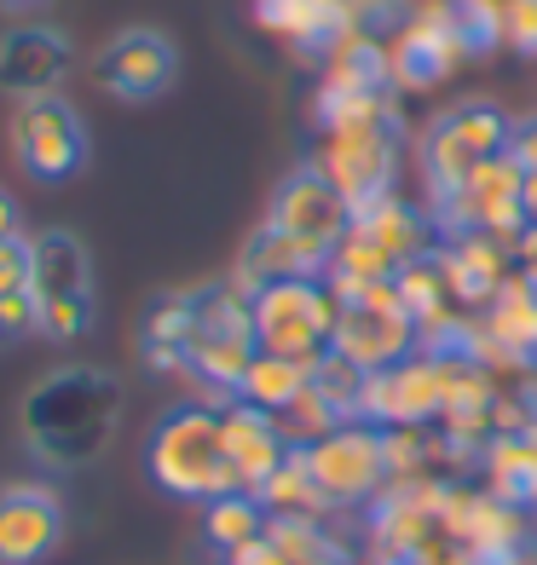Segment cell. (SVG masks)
<instances>
[{
  "mask_svg": "<svg viewBox=\"0 0 537 565\" xmlns=\"http://www.w3.org/2000/svg\"><path fill=\"white\" fill-rule=\"evenodd\" d=\"M440 266L456 306H492L497 289L515 277V243L485 237V231H456L440 243Z\"/></svg>",
  "mask_w": 537,
  "mask_h": 565,
  "instance_id": "cell-21",
  "label": "cell"
},
{
  "mask_svg": "<svg viewBox=\"0 0 537 565\" xmlns=\"http://www.w3.org/2000/svg\"><path fill=\"white\" fill-rule=\"evenodd\" d=\"M526 439H531V445H537V422H531V427H526Z\"/></svg>",
  "mask_w": 537,
  "mask_h": 565,
  "instance_id": "cell-41",
  "label": "cell"
},
{
  "mask_svg": "<svg viewBox=\"0 0 537 565\" xmlns=\"http://www.w3.org/2000/svg\"><path fill=\"white\" fill-rule=\"evenodd\" d=\"M225 565H289V559H284V548H277L272 536H261V543H249V548H238V554H225Z\"/></svg>",
  "mask_w": 537,
  "mask_h": 565,
  "instance_id": "cell-36",
  "label": "cell"
},
{
  "mask_svg": "<svg viewBox=\"0 0 537 565\" xmlns=\"http://www.w3.org/2000/svg\"><path fill=\"white\" fill-rule=\"evenodd\" d=\"M122 433V381L105 364H59L23 398V445L46 473H82Z\"/></svg>",
  "mask_w": 537,
  "mask_h": 565,
  "instance_id": "cell-1",
  "label": "cell"
},
{
  "mask_svg": "<svg viewBox=\"0 0 537 565\" xmlns=\"http://www.w3.org/2000/svg\"><path fill=\"white\" fill-rule=\"evenodd\" d=\"M306 473L313 484L324 491L329 508H365L381 497V484H388V445H381V427L370 422H347L336 433H324L318 445L301 450Z\"/></svg>",
  "mask_w": 537,
  "mask_h": 565,
  "instance_id": "cell-11",
  "label": "cell"
},
{
  "mask_svg": "<svg viewBox=\"0 0 537 565\" xmlns=\"http://www.w3.org/2000/svg\"><path fill=\"white\" fill-rule=\"evenodd\" d=\"M249 18L306 64H329L336 46L358 35V0H249Z\"/></svg>",
  "mask_w": 537,
  "mask_h": 565,
  "instance_id": "cell-15",
  "label": "cell"
},
{
  "mask_svg": "<svg viewBox=\"0 0 537 565\" xmlns=\"http://www.w3.org/2000/svg\"><path fill=\"white\" fill-rule=\"evenodd\" d=\"M306 381H313V364H301V358H277V352H254V364L243 370L238 398L272 409V416H284V409L306 393Z\"/></svg>",
  "mask_w": 537,
  "mask_h": 565,
  "instance_id": "cell-26",
  "label": "cell"
},
{
  "mask_svg": "<svg viewBox=\"0 0 537 565\" xmlns=\"http://www.w3.org/2000/svg\"><path fill=\"white\" fill-rule=\"evenodd\" d=\"M515 271L537 289V225H526L520 237H515Z\"/></svg>",
  "mask_w": 537,
  "mask_h": 565,
  "instance_id": "cell-37",
  "label": "cell"
},
{
  "mask_svg": "<svg viewBox=\"0 0 537 565\" xmlns=\"http://www.w3.org/2000/svg\"><path fill=\"white\" fill-rule=\"evenodd\" d=\"M30 266H35V243L23 237H0V295H18L30 289Z\"/></svg>",
  "mask_w": 537,
  "mask_h": 565,
  "instance_id": "cell-34",
  "label": "cell"
},
{
  "mask_svg": "<svg viewBox=\"0 0 537 565\" xmlns=\"http://www.w3.org/2000/svg\"><path fill=\"white\" fill-rule=\"evenodd\" d=\"M186 341H191V289L157 295L139 323V352L157 375H186Z\"/></svg>",
  "mask_w": 537,
  "mask_h": 565,
  "instance_id": "cell-24",
  "label": "cell"
},
{
  "mask_svg": "<svg viewBox=\"0 0 537 565\" xmlns=\"http://www.w3.org/2000/svg\"><path fill=\"white\" fill-rule=\"evenodd\" d=\"M23 231V214H18V196L0 185V237H18Z\"/></svg>",
  "mask_w": 537,
  "mask_h": 565,
  "instance_id": "cell-39",
  "label": "cell"
},
{
  "mask_svg": "<svg viewBox=\"0 0 537 565\" xmlns=\"http://www.w3.org/2000/svg\"><path fill=\"white\" fill-rule=\"evenodd\" d=\"M445 393H451V364L411 352L399 364L365 375V422L370 427H428V422H440Z\"/></svg>",
  "mask_w": 537,
  "mask_h": 565,
  "instance_id": "cell-13",
  "label": "cell"
},
{
  "mask_svg": "<svg viewBox=\"0 0 537 565\" xmlns=\"http://www.w3.org/2000/svg\"><path fill=\"white\" fill-rule=\"evenodd\" d=\"M393 289H399V300H404V312L417 318V329H433L440 318H451V289H445V266H440V248L404 266V271L393 277Z\"/></svg>",
  "mask_w": 537,
  "mask_h": 565,
  "instance_id": "cell-29",
  "label": "cell"
},
{
  "mask_svg": "<svg viewBox=\"0 0 537 565\" xmlns=\"http://www.w3.org/2000/svg\"><path fill=\"white\" fill-rule=\"evenodd\" d=\"M433 225H440V237H456V231H485V237H503L515 243L526 231V168L508 157H492L480 162L463 191L445 196V202H428Z\"/></svg>",
  "mask_w": 537,
  "mask_h": 565,
  "instance_id": "cell-10",
  "label": "cell"
},
{
  "mask_svg": "<svg viewBox=\"0 0 537 565\" xmlns=\"http://www.w3.org/2000/svg\"><path fill=\"white\" fill-rule=\"evenodd\" d=\"M64 543V502L46 484L0 491V565H46Z\"/></svg>",
  "mask_w": 537,
  "mask_h": 565,
  "instance_id": "cell-18",
  "label": "cell"
},
{
  "mask_svg": "<svg viewBox=\"0 0 537 565\" xmlns=\"http://www.w3.org/2000/svg\"><path fill=\"white\" fill-rule=\"evenodd\" d=\"M46 7H53V0H0V12H7L12 23H35Z\"/></svg>",
  "mask_w": 537,
  "mask_h": 565,
  "instance_id": "cell-38",
  "label": "cell"
},
{
  "mask_svg": "<svg viewBox=\"0 0 537 565\" xmlns=\"http://www.w3.org/2000/svg\"><path fill=\"white\" fill-rule=\"evenodd\" d=\"M145 473L162 497L179 502H214L225 491H243L225 456V422L214 404H173L157 416L145 439Z\"/></svg>",
  "mask_w": 537,
  "mask_h": 565,
  "instance_id": "cell-2",
  "label": "cell"
},
{
  "mask_svg": "<svg viewBox=\"0 0 537 565\" xmlns=\"http://www.w3.org/2000/svg\"><path fill=\"white\" fill-rule=\"evenodd\" d=\"M515 139V121H508L497 105H485V98H463V105H451L445 116L428 121L422 134V179H428V202H445L463 191V179L508 150Z\"/></svg>",
  "mask_w": 537,
  "mask_h": 565,
  "instance_id": "cell-6",
  "label": "cell"
},
{
  "mask_svg": "<svg viewBox=\"0 0 537 565\" xmlns=\"http://www.w3.org/2000/svg\"><path fill=\"white\" fill-rule=\"evenodd\" d=\"M202 508H209L202 513V536H209V548H220V554H238L249 543H261L266 525H272L266 502L254 491H225V497L202 502Z\"/></svg>",
  "mask_w": 537,
  "mask_h": 565,
  "instance_id": "cell-25",
  "label": "cell"
},
{
  "mask_svg": "<svg viewBox=\"0 0 537 565\" xmlns=\"http://www.w3.org/2000/svg\"><path fill=\"white\" fill-rule=\"evenodd\" d=\"M254 295L243 282H202L191 289V341H186V375L202 381L214 398H238L243 370L254 364Z\"/></svg>",
  "mask_w": 537,
  "mask_h": 565,
  "instance_id": "cell-3",
  "label": "cell"
},
{
  "mask_svg": "<svg viewBox=\"0 0 537 565\" xmlns=\"http://www.w3.org/2000/svg\"><path fill=\"white\" fill-rule=\"evenodd\" d=\"M220 422H225V456H232V473H238L243 491H261V484L295 456L284 422H277L272 409H261V404L238 398V404L220 409Z\"/></svg>",
  "mask_w": 537,
  "mask_h": 565,
  "instance_id": "cell-20",
  "label": "cell"
},
{
  "mask_svg": "<svg viewBox=\"0 0 537 565\" xmlns=\"http://www.w3.org/2000/svg\"><path fill=\"white\" fill-rule=\"evenodd\" d=\"M243 289H266V282H289V277H329V248H313L289 237V231H277L272 220L254 231V237L243 243L238 254V271H232Z\"/></svg>",
  "mask_w": 537,
  "mask_h": 565,
  "instance_id": "cell-22",
  "label": "cell"
},
{
  "mask_svg": "<svg viewBox=\"0 0 537 565\" xmlns=\"http://www.w3.org/2000/svg\"><path fill=\"white\" fill-rule=\"evenodd\" d=\"M313 387L341 409V422H365V370L347 364L341 352H324L313 364Z\"/></svg>",
  "mask_w": 537,
  "mask_h": 565,
  "instance_id": "cell-32",
  "label": "cell"
},
{
  "mask_svg": "<svg viewBox=\"0 0 537 565\" xmlns=\"http://www.w3.org/2000/svg\"><path fill=\"white\" fill-rule=\"evenodd\" d=\"M254 497L266 502L272 520H324V513H336V508L324 502V491L313 484V473H306L301 450H295V456H289L284 468H277V473L261 484V491H254Z\"/></svg>",
  "mask_w": 537,
  "mask_h": 565,
  "instance_id": "cell-28",
  "label": "cell"
},
{
  "mask_svg": "<svg viewBox=\"0 0 537 565\" xmlns=\"http://www.w3.org/2000/svg\"><path fill=\"white\" fill-rule=\"evenodd\" d=\"M41 335V318H35V295L18 289V295H0V347H18Z\"/></svg>",
  "mask_w": 537,
  "mask_h": 565,
  "instance_id": "cell-33",
  "label": "cell"
},
{
  "mask_svg": "<svg viewBox=\"0 0 537 565\" xmlns=\"http://www.w3.org/2000/svg\"><path fill=\"white\" fill-rule=\"evenodd\" d=\"M388 64H393V93H428L463 64V41L451 30L445 0H422L411 18L388 35Z\"/></svg>",
  "mask_w": 537,
  "mask_h": 565,
  "instance_id": "cell-14",
  "label": "cell"
},
{
  "mask_svg": "<svg viewBox=\"0 0 537 565\" xmlns=\"http://www.w3.org/2000/svg\"><path fill=\"white\" fill-rule=\"evenodd\" d=\"M75 64V46L64 30L53 23H12L0 30V93L12 98H41V93H59V82Z\"/></svg>",
  "mask_w": 537,
  "mask_h": 565,
  "instance_id": "cell-17",
  "label": "cell"
},
{
  "mask_svg": "<svg viewBox=\"0 0 537 565\" xmlns=\"http://www.w3.org/2000/svg\"><path fill=\"white\" fill-rule=\"evenodd\" d=\"M526 225H537V168H526Z\"/></svg>",
  "mask_w": 537,
  "mask_h": 565,
  "instance_id": "cell-40",
  "label": "cell"
},
{
  "mask_svg": "<svg viewBox=\"0 0 537 565\" xmlns=\"http://www.w3.org/2000/svg\"><path fill=\"white\" fill-rule=\"evenodd\" d=\"M422 347L417 318L404 312V300L393 282H358V289H336V335L329 352H341L358 370H388L399 358H411Z\"/></svg>",
  "mask_w": 537,
  "mask_h": 565,
  "instance_id": "cell-7",
  "label": "cell"
},
{
  "mask_svg": "<svg viewBox=\"0 0 537 565\" xmlns=\"http://www.w3.org/2000/svg\"><path fill=\"white\" fill-rule=\"evenodd\" d=\"M399 150H404V116L388 98V105L370 110L365 121L329 127L324 150H318V168H324V179L352 202V214H358V209H370V202H381L393 191Z\"/></svg>",
  "mask_w": 537,
  "mask_h": 565,
  "instance_id": "cell-5",
  "label": "cell"
},
{
  "mask_svg": "<svg viewBox=\"0 0 537 565\" xmlns=\"http://www.w3.org/2000/svg\"><path fill=\"white\" fill-rule=\"evenodd\" d=\"M35 266H30V295L46 341H82L98 323V277H93V248L70 225L35 231Z\"/></svg>",
  "mask_w": 537,
  "mask_h": 565,
  "instance_id": "cell-4",
  "label": "cell"
},
{
  "mask_svg": "<svg viewBox=\"0 0 537 565\" xmlns=\"http://www.w3.org/2000/svg\"><path fill=\"white\" fill-rule=\"evenodd\" d=\"M445 7H451L456 41H463V58H492L497 46H508L503 0H445Z\"/></svg>",
  "mask_w": 537,
  "mask_h": 565,
  "instance_id": "cell-31",
  "label": "cell"
},
{
  "mask_svg": "<svg viewBox=\"0 0 537 565\" xmlns=\"http://www.w3.org/2000/svg\"><path fill=\"white\" fill-rule=\"evenodd\" d=\"M266 220H272L277 231H289V237L313 243V248H336V243L347 237V225H352V202L329 185L318 162H301L295 173L277 179Z\"/></svg>",
  "mask_w": 537,
  "mask_h": 565,
  "instance_id": "cell-16",
  "label": "cell"
},
{
  "mask_svg": "<svg viewBox=\"0 0 537 565\" xmlns=\"http://www.w3.org/2000/svg\"><path fill=\"white\" fill-rule=\"evenodd\" d=\"M336 335V289L324 277H289L254 289V341L261 352L318 364Z\"/></svg>",
  "mask_w": 537,
  "mask_h": 565,
  "instance_id": "cell-8",
  "label": "cell"
},
{
  "mask_svg": "<svg viewBox=\"0 0 537 565\" xmlns=\"http://www.w3.org/2000/svg\"><path fill=\"white\" fill-rule=\"evenodd\" d=\"M324 82L352 87V93H393V64H388V41L381 35H347L336 46V58L324 64Z\"/></svg>",
  "mask_w": 537,
  "mask_h": 565,
  "instance_id": "cell-27",
  "label": "cell"
},
{
  "mask_svg": "<svg viewBox=\"0 0 537 565\" xmlns=\"http://www.w3.org/2000/svg\"><path fill=\"white\" fill-rule=\"evenodd\" d=\"M266 536L284 548L289 565H352V548L324 520H272Z\"/></svg>",
  "mask_w": 537,
  "mask_h": 565,
  "instance_id": "cell-30",
  "label": "cell"
},
{
  "mask_svg": "<svg viewBox=\"0 0 537 565\" xmlns=\"http://www.w3.org/2000/svg\"><path fill=\"white\" fill-rule=\"evenodd\" d=\"M480 484L520 513L537 508V445L526 433H497V439L480 450Z\"/></svg>",
  "mask_w": 537,
  "mask_h": 565,
  "instance_id": "cell-23",
  "label": "cell"
},
{
  "mask_svg": "<svg viewBox=\"0 0 537 565\" xmlns=\"http://www.w3.org/2000/svg\"><path fill=\"white\" fill-rule=\"evenodd\" d=\"M93 82L122 105H157L179 82V46L157 23H127L93 53Z\"/></svg>",
  "mask_w": 537,
  "mask_h": 565,
  "instance_id": "cell-12",
  "label": "cell"
},
{
  "mask_svg": "<svg viewBox=\"0 0 537 565\" xmlns=\"http://www.w3.org/2000/svg\"><path fill=\"white\" fill-rule=\"evenodd\" d=\"M480 329H485V370L537 375V289L520 271L480 312Z\"/></svg>",
  "mask_w": 537,
  "mask_h": 565,
  "instance_id": "cell-19",
  "label": "cell"
},
{
  "mask_svg": "<svg viewBox=\"0 0 537 565\" xmlns=\"http://www.w3.org/2000/svg\"><path fill=\"white\" fill-rule=\"evenodd\" d=\"M7 139H12L18 168L30 179H41V185H64V179H75L87 168V157H93L87 121H82V110H75L64 93L18 98Z\"/></svg>",
  "mask_w": 537,
  "mask_h": 565,
  "instance_id": "cell-9",
  "label": "cell"
},
{
  "mask_svg": "<svg viewBox=\"0 0 537 565\" xmlns=\"http://www.w3.org/2000/svg\"><path fill=\"white\" fill-rule=\"evenodd\" d=\"M503 30L520 58H537V0H503Z\"/></svg>",
  "mask_w": 537,
  "mask_h": 565,
  "instance_id": "cell-35",
  "label": "cell"
}]
</instances>
